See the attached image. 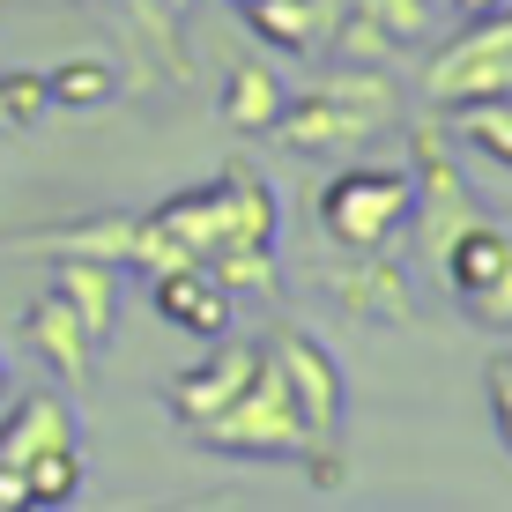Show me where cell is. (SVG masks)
Instances as JSON below:
<instances>
[{"instance_id": "2e32d148", "label": "cell", "mask_w": 512, "mask_h": 512, "mask_svg": "<svg viewBox=\"0 0 512 512\" xmlns=\"http://www.w3.org/2000/svg\"><path fill=\"white\" fill-rule=\"evenodd\" d=\"M238 15L275 52H312V45L327 38V8H312V0H238Z\"/></svg>"}, {"instance_id": "5b68a950", "label": "cell", "mask_w": 512, "mask_h": 512, "mask_svg": "<svg viewBox=\"0 0 512 512\" xmlns=\"http://www.w3.org/2000/svg\"><path fill=\"white\" fill-rule=\"evenodd\" d=\"M461 38L423 67V104L453 112L468 97H512V0L490 15H461Z\"/></svg>"}, {"instance_id": "e0dca14e", "label": "cell", "mask_w": 512, "mask_h": 512, "mask_svg": "<svg viewBox=\"0 0 512 512\" xmlns=\"http://www.w3.org/2000/svg\"><path fill=\"white\" fill-rule=\"evenodd\" d=\"M461 149L475 156H490V164H505L512 171V97H468V104H453V127H446Z\"/></svg>"}, {"instance_id": "4fadbf2b", "label": "cell", "mask_w": 512, "mask_h": 512, "mask_svg": "<svg viewBox=\"0 0 512 512\" xmlns=\"http://www.w3.org/2000/svg\"><path fill=\"white\" fill-rule=\"evenodd\" d=\"M0 409H8L0 416V461H15V468L45 446H82V423L67 394H8Z\"/></svg>"}, {"instance_id": "3957f363", "label": "cell", "mask_w": 512, "mask_h": 512, "mask_svg": "<svg viewBox=\"0 0 512 512\" xmlns=\"http://www.w3.org/2000/svg\"><path fill=\"white\" fill-rule=\"evenodd\" d=\"M186 431H193V446L223 453V461H290V468H297L312 446H320V438H312V423L297 416V401H290V386H282V372H275L268 342H260L253 379H245L216 416L186 423Z\"/></svg>"}, {"instance_id": "cb8c5ba5", "label": "cell", "mask_w": 512, "mask_h": 512, "mask_svg": "<svg viewBox=\"0 0 512 512\" xmlns=\"http://www.w3.org/2000/svg\"><path fill=\"white\" fill-rule=\"evenodd\" d=\"M490 416H498V438L512 446V357L490 364Z\"/></svg>"}, {"instance_id": "7402d4cb", "label": "cell", "mask_w": 512, "mask_h": 512, "mask_svg": "<svg viewBox=\"0 0 512 512\" xmlns=\"http://www.w3.org/2000/svg\"><path fill=\"white\" fill-rule=\"evenodd\" d=\"M342 8H357L364 23H379V30H386V38H394L401 52L431 38V15H438L431 0H342Z\"/></svg>"}, {"instance_id": "4316f807", "label": "cell", "mask_w": 512, "mask_h": 512, "mask_svg": "<svg viewBox=\"0 0 512 512\" xmlns=\"http://www.w3.org/2000/svg\"><path fill=\"white\" fill-rule=\"evenodd\" d=\"M15 394V379H8V349H0V401H8Z\"/></svg>"}, {"instance_id": "ffe728a7", "label": "cell", "mask_w": 512, "mask_h": 512, "mask_svg": "<svg viewBox=\"0 0 512 512\" xmlns=\"http://www.w3.org/2000/svg\"><path fill=\"white\" fill-rule=\"evenodd\" d=\"M334 60H349V67H386V60H401V45L386 38L379 23H364L357 8H327V38H320Z\"/></svg>"}, {"instance_id": "d4e9b609", "label": "cell", "mask_w": 512, "mask_h": 512, "mask_svg": "<svg viewBox=\"0 0 512 512\" xmlns=\"http://www.w3.org/2000/svg\"><path fill=\"white\" fill-rule=\"evenodd\" d=\"M0 512H30V490H23V468L0 461Z\"/></svg>"}, {"instance_id": "ac0fdd59", "label": "cell", "mask_w": 512, "mask_h": 512, "mask_svg": "<svg viewBox=\"0 0 512 512\" xmlns=\"http://www.w3.org/2000/svg\"><path fill=\"white\" fill-rule=\"evenodd\" d=\"M45 90H52V104H67V112H97V104L119 97V67L97 60V52H82V60L45 67Z\"/></svg>"}, {"instance_id": "9a60e30c", "label": "cell", "mask_w": 512, "mask_h": 512, "mask_svg": "<svg viewBox=\"0 0 512 512\" xmlns=\"http://www.w3.org/2000/svg\"><path fill=\"white\" fill-rule=\"evenodd\" d=\"M282 97H290V82H282L268 60H238L231 75H223V127L260 141L282 119Z\"/></svg>"}, {"instance_id": "9c48e42d", "label": "cell", "mask_w": 512, "mask_h": 512, "mask_svg": "<svg viewBox=\"0 0 512 512\" xmlns=\"http://www.w3.org/2000/svg\"><path fill=\"white\" fill-rule=\"evenodd\" d=\"M149 305H156V320H164V327L193 334V342H216V334H231V320H238V297L216 282L208 260L156 268V275H149Z\"/></svg>"}, {"instance_id": "8992f818", "label": "cell", "mask_w": 512, "mask_h": 512, "mask_svg": "<svg viewBox=\"0 0 512 512\" xmlns=\"http://www.w3.org/2000/svg\"><path fill=\"white\" fill-rule=\"evenodd\" d=\"M409 186H416V216H409V231L423 253H446V238L453 231H468L475 216H483V201L468 193L461 179V164H453V134L438 127V119H423V127H409Z\"/></svg>"}, {"instance_id": "30bf717a", "label": "cell", "mask_w": 512, "mask_h": 512, "mask_svg": "<svg viewBox=\"0 0 512 512\" xmlns=\"http://www.w3.org/2000/svg\"><path fill=\"white\" fill-rule=\"evenodd\" d=\"M253 364H260V342H231V334H216V342H208V357H201V364H186V372L164 386V409L179 416V423L216 416L223 401H231L238 386L253 379Z\"/></svg>"}, {"instance_id": "52a82bcc", "label": "cell", "mask_w": 512, "mask_h": 512, "mask_svg": "<svg viewBox=\"0 0 512 512\" xmlns=\"http://www.w3.org/2000/svg\"><path fill=\"white\" fill-rule=\"evenodd\" d=\"M268 357H275L282 386H290L297 416L312 423V438H342L349 386H342V364H334V349L320 342V334H305V327L282 320V327H268Z\"/></svg>"}, {"instance_id": "484cf974", "label": "cell", "mask_w": 512, "mask_h": 512, "mask_svg": "<svg viewBox=\"0 0 512 512\" xmlns=\"http://www.w3.org/2000/svg\"><path fill=\"white\" fill-rule=\"evenodd\" d=\"M461 15H490V8H505V0H453Z\"/></svg>"}, {"instance_id": "7a4b0ae2", "label": "cell", "mask_w": 512, "mask_h": 512, "mask_svg": "<svg viewBox=\"0 0 512 512\" xmlns=\"http://www.w3.org/2000/svg\"><path fill=\"white\" fill-rule=\"evenodd\" d=\"M149 216L164 223L193 260L245 253V245H275V231H282V208H275V193H268V179H260L253 164H231L223 179L171 193V201L149 208Z\"/></svg>"}, {"instance_id": "6da1fadb", "label": "cell", "mask_w": 512, "mask_h": 512, "mask_svg": "<svg viewBox=\"0 0 512 512\" xmlns=\"http://www.w3.org/2000/svg\"><path fill=\"white\" fill-rule=\"evenodd\" d=\"M401 119V90L386 82V67H349L334 60V75H320L312 90H290L282 97V119H275V141L297 156H357L372 134H386Z\"/></svg>"}, {"instance_id": "8fae6325", "label": "cell", "mask_w": 512, "mask_h": 512, "mask_svg": "<svg viewBox=\"0 0 512 512\" xmlns=\"http://www.w3.org/2000/svg\"><path fill=\"white\" fill-rule=\"evenodd\" d=\"M23 349L45 364L52 379H67V386H90V364H97V342H90V327L67 312V297L45 282V297H30V312H23Z\"/></svg>"}, {"instance_id": "d6986e66", "label": "cell", "mask_w": 512, "mask_h": 512, "mask_svg": "<svg viewBox=\"0 0 512 512\" xmlns=\"http://www.w3.org/2000/svg\"><path fill=\"white\" fill-rule=\"evenodd\" d=\"M23 490H30V505H38V512L75 505V498H82V446H45V453H30V461H23Z\"/></svg>"}, {"instance_id": "ba28073f", "label": "cell", "mask_w": 512, "mask_h": 512, "mask_svg": "<svg viewBox=\"0 0 512 512\" xmlns=\"http://www.w3.org/2000/svg\"><path fill=\"white\" fill-rule=\"evenodd\" d=\"M320 290L349 312V320H379V327H409L416 320L409 275H401L394 253H342L334 268H320Z\"/></svg>"}, {"instance_id": "5bb4252c", "label": "cell", "mask_w": 512, "mask_h": 512, "mask_svg": "<svg viewBox=\"0 0 512 512\" xmlns=\"http://www.w3.org/2000/svg\"><path fill=\"white\" fill-rule=\"evenodd\" d=\"M52 290H60L67 312L90 327L97 349L112 342V327H119V268L112 260H52Z\"/></svg>"}, {"instance_id": "277c9868", "label": "cell", "mask_w": 512, "mask_h": 512, "mask_svg": "<svg viewBox=\"0 0 512 512\" xmlns=\"http://www.w3.org/2000/svg\"><path fill=\"white\" fill-rule=\"evenodd\" d=\"M409 216H416V186L401 164H357L349 156L320 186V231L342 253H394L409 238Z\"/></svg>"}, {"instance_id": "44dd1931", "label": "cell", "mask_w": 512, "mask_h": 512, "mask_svg": "<svg viewBox=\"0 0 512 512\" xmlns=\"http://www.w3.org/2000/svg\"><path fill=\"white\" fill-rule=\"evenodd\" d=\"M208 268H216V282H223L231 297H253V305H275V297H282L275 245H245V253H216Z\"/></svg>"}, {"instance_id": "603a6c76", "label": "cell", "mask_w": 512, "mask_h": 512, "mask_svg": "<svg viewBox=\"0 0 512 512\" xmlns=\"http://www.w3.org/2000/svg\"><path fill=\"white\" fill-rule=\"evenodd\" d=\"M461 312H468V320L483 327V334H512V268H505V275H490L483 290H468V297H461Z\"/></svg>"}, {"instance_id": "7c38bea8", "label": "cell", "mask_w": 512, "mask_h": 512, "mask_svg": "<svg viewBox=\"0 0 512 512\" xmlns=\"http://www.w3.org/2000/svg\"><path fill=\"white\" fill-rule=\"evenodd\" d=\"M134 223L141 216L104 208V216H75V223H52V231H23V238H15V253H38V260H112V268H127Z\"/></svg>"}]
</instances>
